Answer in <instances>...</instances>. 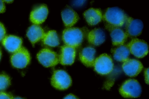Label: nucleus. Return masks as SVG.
<instances>
[{"label":"nucleus","mask_w":149,"mask_h":99,"mask_svg":"<svg viewBox=\"0 0 149 99\" xmlns=\"http://www.w3.org/2000/svg\"><path fill=\"white\" fill-rule=\"evenodd\" d=\"M128 16L124 11L117 7L108 8L104 15V20L110 25L121 27L125 24Z\"/></svg>","instance_id":"nucleus-1"},{"label":"nucleus","mask_w":149,"mask_h":99,"mask_svg":"<svg viewBox=\"0 0 149 99\" xmlns=\"http://www.w3.org/2000/svg\"><path fill=\"white\" fill-rule=\"evenodd\" d=\"M84 36V32L81 29L68 28L63 31L62 38L65 45L75 48L81 44Z\"/></svg>","instance_id":"nucleus-2"},{"label":"nucleus","mask_w":149,"mask_h":99,"mask_svg":"<svg viewBox=\"0 0 149 99\" xmlns=\"http://www.w3.org/2000/svg\"><path fill=\"white\" fill-rule=\"evenodd\" d=\"M141 91L139 83L134 79H130L126 81L119 89L120 94L125 98L138 97L140 96Z\"/></svg>","instance_id":"nucleus-3"},{"label":"nucleus","mask_w":149,"mask_h":99,"mask_svg":"<svg viewBox=\"0 0 149 99\" xmlns=\"http://www.w3.org/2000/svg\"><path fill=\"white\" fill-rule=\"evenodd\" d=\"M72 82L70 75L62 70L54 71L51 78L52 85L56 89L61 90L68 89L71 85Z\"/></svg>","instance_id":"nucleus-4"},{"label":"nucleus","mask_w":149,"mask_h":99,"mask_svg":"<svg viewBox=\"0 0 149 99\" xmlns=\"http://www.w3.org/2000/svg\"><path fill=\"white\" fill-rule=\"evenodd\" d=\"M93 66L98 73L106 75L112 70L113 64L111 58L108 54H103L95 59Z\"/></svg>","instance_id":"nucleus-5"},{"label":"nucleus","mask_w":149,"mask_h":99,"mask_svg":"<svg viewBox=\"0 0 149 99\" xmlns=\"http://www.w3.org/2000/svg\"><path fill=\"white\" fill-rule=\"evenodd\" d=\"M30 60L29 53L25 48L21 47L12 55L10 58L11 63L14 67L22 68L25 67Z\"/></svg>","instance_id":"nucleus-6"},{"label":"nucleus","mask_w":149,"mask_h":99,"mask_svg":"<svg viewBox=\"0 0 149 99\" xmlns=\"http://www.w3.org/2000/svg\"><path fill=\"white\" fill-rule=\"evenodd\" d=\"M37 58L39 62L46 67L55 66L59 62V56L48 49L41 50L37 54Z\"/></svg>","instance_id":"nucleus-7"},{"label":"nucleus","mask_w":149,"mask_h":99,"mask_svg":"<svg viewBox=\"0 0 149 99\" xmlns=\"http://www.w3.org/2000/svg\"><path fill=\"white\" fill-rule=\"evenodd\" d=\"M127 45L130 52L137 58H143L148 53V45L143 40L134 38Z\"/></svg>","instance_id":"nucleus-8"},{"label":"nucleus","mask_w":149,"mask_h":99,"mask_svg":"<svg viewBox=\"0 0 149 99\" xmlns=\"http://www.w3.org/2000/svg\"><path fill=\"white\" fill-rule=\"evenodd\" d=\"M143 27L141 20L128 17L125 23V32L128 37H135L141 34Z\"/></svg>","instance_id":"nucleus-9"},{"label":"nucleus","mask_w":149,"mask_h":99,"mask_svg":"<svg viewBox=\"0 0 149 99\" xmlns=\"http://www.w3.org/2000/svg\"><path fill=\"white\" fill-rule=\"evenodd\" d=\"M122 67L126 75L133 77L137 76L140 73L143 69V66L139 61L128 58L123 62Z\"/></svg>","instance_id":"nucleus-10"},{"label":"nucleus","mask_w":149,"mask_h":99,"mask_svg":"<svg viewBox=\"0 0 149 99\" xmlns=\"http://www.w3.org/2000/svg\"><path fill=\"white\" fill-rule=\"evenodd\" d=\"M106 27L110 31L113 45L118 46L124 44L128 37L125 31L119 27L108 24Z\"/></svg>","instance_id":"nucleus-11"},{"label":"nucleus","mask_w":149,"mask_h":99,"mask_svg":"<svg viewBox=\"0 0 149 99\" xmlns=\"http://www.w3.org/2000/svg\"><path fill=\"white\" fill-rule=\"evenodd\" d=\"M75 56V48L64 45L61 47L59 62L63 65H71L74 61Z\"/></svg>","instance_id":"nucleus-12"},{"label":"nucleus","mask_w":149,"mask_h":99,"mask_svg":"<svg viewBox=\"0 0 149 99\" xmlns=\"http://www.w3.org/2000/svg\"><path fill=\"white\" fill-rule=\"evenodd\" d=\"M2 43L8 51L14 53L22 47V40L18 37L9 35L5 37Z\"/></svg>","instance_id":"nucleus-13"},{"label":"nucleus","mask_w":149,"mask_h":99,"mask_svg":"<svg viewBox=\"0 0 149 99\" xmlns=\"http://www.w3.org/2000/svg\"><path fill=\"white\" fill-rule=\"evenodd\" d=\"M95 49L91 47L83 48L79 53L80 59L82 63L88 67L93 66L95 61Z\"/></svg>","instance_id":"nucleus-14"},{"label":"nucleus","mask_w":149,"mask_h":99,"mask_svg":"<svg viewBox=\"0 0 149 99\" xmlns=\"http://www.w3.org/2000/svg\"><path fill=\"white\" fill-rule=\"evenodd\" d=\"M48 14V10L45 5H41L33 10L30 15L31 21L35 24L38 25L45 21Z\"/></svg>","instance_id":"nucleus-15"},{"label":"nucleus","mask_w":149,"mask_h":99,"mask_svg":"<svg viewBox=\"0 0 149 99\" xmlns=\"http://www.w3.org/2000/svg\"><path fill=\"white\" fill-rule=\"evenodd\" d=\"M61 15L64 25L67 27L73 26L79 18L76 12L68 6H67L62 11Z\"/></svg>","instance_id":"nucleus-16"},{"label":"nucleus","mask_w":149,"mask_h":99,"mask_svg":"<svg viewBox=\"0 0 149 99\" xmlns=\"http://www.w3.org/2000/svg\"><path fill=\"white\" fill-rule=\"evenodd\" d=\"M83 15L87 22L90 26L97 24L102 18L101 11L99 9L90 8L86 10Z\"/></svg>","instance_id":"nucleus-17"},{"label":"nucleus","mask_w":149,"mask_h":99,"mask_svg":"<svg viewBox=\"0 0 149 99\" xmlns=\"http://www.w3.org/2000/svg\"><path fill=\"white\" fill-rule=\"evenodd\" d=\"M45 33L43 29L38 25L33 24L28 29L26 36L32 45L43 39Z\"/></svg>","instance_id":"nucleus-18"},{"label":"nucleus","mask_w":149,"mask_h":99,"mask_svg":"<svg viewBox=\"0 0 149 99\" xmlns=\"http://www.w3.org/2000/svg\"><path fill=\"white\" fill-rule=\"evenodd\" d=\"M88 40L91 44L95 46L99 45L105 41V35L104 31L100 28H95L88 33Z\"/></svg>","instance_id":"nucleus-19"},{"label":"nucleus","mask_w":149,"mask_h":99,"mask_svg":"<svg viewBox=\"0 0 149 99\" xmlns=\"http://www.w3.org/2000/svg\"><path fill=\"white\" fill-rule=\"evenodd\" d=\"M111 52L114 59L117 61L124 62L128 59L130 52L127 45L118 46L111 49Z\"/></svg>","instance_id":"nucleus-20"},{"label":"nucleus","mask_w":149,"mask_h":99,"mask_svg":"<svg viewBox=\"0 0 149 99\" xmlns=\"http://www.w3.org/2000/svg\"><path fill=\"white\" fill-rule=\"evenodd\" d=\"M42 39L44 43L50 46L55 47L59 44L57 34L54 30L49 31L45 33Z\"/></svg>","instance_id":"nucleus-21"},{"label":"nucleus","mask_w":149,"mask_h":99,"mask_svg":"<svg viewBox=\"0 0 149 99\" xmlns=\"http://www.w3.org/2000/svg\"><path fill=\"white\" fill-rule=\"evenodd\" d=\"M10 79L7 75L0 74V92L6 89L10 84Z\"/></svg>","instance_id":"nucleus-22"},{"label":"nucleus","mask_w":149,"mask_h":99,"mask_svg":"<svg viewBox=\"0 0 149 99\" xmlns=\"http://www.w3.org/2000/svg\"><path fill=\"white\" fill-rule=\"evenodd\" d=\"M6 33V31L4 26L0 22V42L5 37Z\"/></svg>","instance_id":"nucleus-23"},{"label":"nucleus","mask_w":149,"mask_h":99,"mask_svg":"<svg viewBox=\"0 0 149 99\" xmlns=\"http://www.w3.org/2000/svg\"><path fill=\"white\" fill-rule=\"evenodd\" d=\"M13 98L9 93L3 92H0V99H13Z\"/></svg>","instance_id":"nucleus-24"},{"label":"nucleus","mask_w":149,"mask_h":99,"mask_svg":"<svg viewBox=\"0 0 149 99\" xmlns=\"http://www.w3.org/2000/svg\"><path fill=\"white\" fill-rule=\"evenodd\" d=\"M5 6L3 0H0V13H3L5 12Z\"/></svg>","instance_id":"nucleus-25"},{"label":"nucleus","mask_w":149,"mask_h":99,"mask_svg":"<svg viewBox=\"0 0 149 99\" xmlns=\"http://www.w3.org/2000/svg\"><path fill=\"white\" fill-rule=\"evenodd\" d=\"M145 81L147 84H149V69H146L145 71Z\"/></svg>","instance_id":"nucleus-26"},{"label":"nucleus","mask_w":149,"mask_h":99,"mask_svg":"<svg viewBox=\"0 0 149 99\" xmlns=\"http://www.w3.org/2000/svg\"><path fill=\"white\" fill-rule=\"evenodd\" d=\"M63 99H79L73 94H70L66 96Z\"/></svg>","instance_id":"nucleus-27"},{"label":"nucleus","mask_w":149,"mask_h":99,"mask_svg":"<svg viewBox=\"0 0 149 99\" xmlns=\"http://www.w3.org/2000/svg\"><path fill=\"white\" fill-rule=\"evenodd\" d=\"M3 1L7 3H12L13 1V0H3Z\"/></svg>","instance_id":"nucleus-28"},{"label":"nucleus","mask_w":149,"mask_h":99,"mask_svg":"<svg viewBox=\"0 0 149 99\" xmlns=\"http://www.w3.org/2000/svg\"><path fill=\"white\" fill-rule=\"evenodd\" d=\"M13 99H24L23 98H22L17 97H15L14 98H13Z\"/></svg>","instance_id":"nucleus-29"},{"label":"nucleus","mask_w":149,"mask_h":99,"mask_svg":"<svg viewBox=\"0 0 149 99\" xmlns=\"http://www.w3.org/2000/svg\"><path fill=\"white\" fill-rule=\"evenodd\" d=\"M1 48L0 47V59H1Z\"/></svg>","instance_id":"nucleus-30"}]
</instances>
